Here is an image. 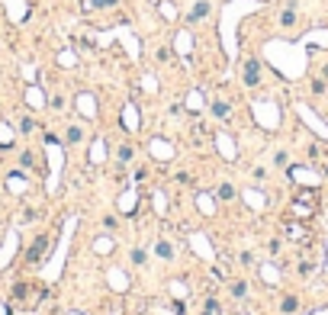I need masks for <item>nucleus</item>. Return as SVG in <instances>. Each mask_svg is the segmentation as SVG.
<instances>
[{
  "mask_svg": "<svg viewBox=\"0 0 328 315\" xmlns=\"http://www.w3.org/2000/svg\"><path fill=\"white\" fill-rule=\"evenodd\" d=\"M20 161H23V168H32V151H23Z\"/></svg>",
  "mask_w": 328,
  "mask_h": 315,
  "instance_id": "nucleus-21",
  "label": "nucleus"
},
{
  "mask_svg": "<svg viewBox=\"0 0 328 315\" xmlns=\"http://www.w3.org/2000/svg\"><path fill=\"white\" fill-rule=\"evenodd\" d=\"M32 129H35V122H32L29 116H23V119H20V132H32Z\"/></svg>",
  "mask_w": 328,
  "mask_h": 315,
  "instance_id": "nucleus-19",
  "label": "nucleus"
},
{
  "mask_svg": "<svg viewBox=\"0 0 328 315\" xmlns=\"http://www.w3.org/2000/svg\"><path fill=\"white\" fill-rule=\"evenodd\" d=\"M242 81H245V87H258V84H261V61H258V58H245V65H242Z\"/></svg>",
  "mask_w": 328,
  "mask_h": 315,
  "instance_id": "nucleus-1",
  "label": "nucleus"
},
{
  "mask_svg": "<svg viewBox=\"0 0 328 315\" xmlns=\"http://www.w3.org/2000/svg\"><path fill=\"white\" fill-rule=\"evenodd\" d=\"M49 244H52L49 235H39V238L29 244V251H26V260H29V264H39V260L49 254Z\"/></svg>",
  "mask_w": 328,
  "mask_h": 315,
  "instance_id": "nucleus-2",
  "label": "nucleus"
},
{
  "mask_svg": "<svg viewBox=\"0 0 328 315\" xmlns=\"http://www.w3.org/2000/svg\"><path fill=\"white\" fill-rule=\"evenodd\" d=\"M203 315H216V312H209V309H206V312H203Z\"/></svg>",
  "mask_w": 328,
  "mask_h": 315,
  "instance_id": "nucleus-25",
  "label": "nucleus"
},
{
  "mask_svg": "<svg viewBox=\"0 0 328 315\" xmlns=\"http://www.w3.org/2000/svg\"><path fill=\"white\" fill-rule=\"evenodd\" d=\"M158 61H171V48H158Z\"/></svg>",
  "mask_w": 328,
  "mask_h": 315,
  "instance_id": "nucleus-20",
  "label": "nucleus"
},
{
  "mask_svg": "<svg viewBox=\"0 0 328 315\" xmlns=\"http://www.w3.org/2000/svg\"><path fill=\"white\" fill-rule=\"evenodd\" d=\"M155 254L161 257V260H171V257H174V244H171V241H158V244H155Z\"/></svg>",
  "mask_w": 328,
  "mask_h": 315,
  "instance_id": "nucleus-10",
  "label": "nucleus"
},
{
  "mask_svg": "<svg viewBox=\"0 0 328 315\" xmlns=\"http://www.w3.org/2000/svg\"><path fill=\"white\" fill-rule=\"evenodd\" d=\"M296 23H299V13H296V7H293V4H290V7H287V10H283V13H280V26H283V29H293V26H296Z\"/></svg>",
  "mask_w": 328,
  "mask_h": 315,
  "instance_id": "nucleus-5",
  "label": "nucleus"
},
{
  "mask_svg": "<svg viewBox=\"0 0 328 315\" xmlns=\"http://www.w3.org/2000/svg\"><path fill=\"white\" fill-rule=\"evenodd\" d=\"M129 257H132V264H135V267H145V264H148V251H145V248H132Z\"/></svg>",
  "mask_w": 328,
  "mask_h": 315,
  "instance_id": "nucleus-11",
  "label": "nucleus"
},
{
  "mask_svg": "<svg viewBox=\"0 0 328 315\" xmlns=\"http://www.w3.org/2000/svg\"><path fill=\"white\" fill-rule=\"evenodd\" d=\"M119 0H87V10H110V7H116Z\"/></svg>",
  "mask_w": 328,
  "mask_h": 315,
  "instance_id": "nucleus-14",
  "label": "nucleus"
},
{
  "mask_svg": "<svg viewBox=\"0 0 328 315\" xmlns=\"http://www.w3.org/2000/svg\"><path fill=\"white\" fill-rule=\"evenodd\" d=\"M325 90H328V84L322 81V77H315V81H312V93H315V97H322Z\"/></svg>",
  "mask_w": 328,
  "mask_h": 315,
  "instance_id": "nucleus-18",
  "label": "nucleus"
},
{
  "mask_svg": "<svg viewBox=\"0 0 328 315\" xmlns=\"http://www.w3.org/2000/svg\"><path fill=\"white\" fill-rule=\"evenodd\" d=\"M232 296H235V299H245V296H248V283H245V280L232 283Z\"/></svg>",
  "mask_w": 328,
  "mask_h": 315,
  "instance_id": "nucleus-16",
  "label": "nucleus"
},
{
  "mask_svg": "<svg viewBox=\"0 0 328 315\" xmlns=\"http://www.w3.org/2000/svg\"><path fill=\"white\" fill-rule=\"evenodd\" d=\"M29 296H35V293L29 290V283H16V286H13V299H16V302L29 305V302H26V299H29Z\"/></svg>",
  "mask_w": 328,
  "mask_h": 315,
  "instance_id": "nucleus-6",
  "label": "nucleus"
},
{
  "mask_svg": "<svg viewBox=\"0 0 328 315\" xmlns=\"http://www.w3.org/2000/svg\"><path fill=\"white\" fill-rule=\"evenodd\" d=\"M299 309V296H283V299H280V312L283 315H293Z\"/></svg>",
  "mask_w": 328,
  "mask_h": 315,
  "instance_id": "nucleus-8",
  "label": "nucleus"
},
{
  "mask_svg": "<svg viewBox=\"0 0 328 315\" xmlns=\"http://www.w3.org/2000/svg\"><path fill=\"white\" fill-rule=\"evenodd\" d=\"M132 154H135V148H132V145H119L116 161H119V164H129V161H132Z\"/></svg>",
  "mask_w": 328,
  "mask_h": 315,
  "instance_id": "nucleus-13",
  "label": "nucleus"
},
{
  "mask_svg": "<svg viewBox=\"0 0 328 315\" xmlns=\"http://www.w3.org/2000/svg\"><path fill=\"white\" fill-rule=\"evenodd\" d=\"M293 213H296V216H312V213H315V193H312V190H306V193L296 196Z\"/></svg>",
  "mask_w": 328,
  "mask_h": 315,
  "instance_id": "nucleus-3",
  "label": "nucleus"
},
{
  "mask_svg": "<svg viewBox=\"0 0 328 315\" xmlns=\"http://www.w3.org/2000/svg\"><path fill=\"white\" fill-rule=\"evenodd\" d=\"M206 309H209V312H219L222 305H219V299H206Z\"/></svg>",
  "mask_w": 328,
  "mask_h": 315,
  "instance_id": "nucleus-22",
  "label": "nucleus"
},
{
  "mask_svg": "<svg viewBox=\"0 0 328 315\" xmlns=\"http://www.w3.org/2000/svg\"><path fill=\"white\" fill-rule=\"evenodd\" d=\"M273 168H290V154H287V148H280V151L273 154Z\"/></svg>",
  "mask_w": 328,
  "mask_h": 315,
  "instance_id": "nucleus-15",
  "label": "nucleus"
},
{
  "mask_svg": "<svg viewBox=\"0 0 328 315\" xmlns=\"http://www.w3.org/2000/svg\"><path fill=\"white\" fill-rule=\"evenodd\" d=\"M238 260H242V267H251V264H254V257H251V254H248V251H245V254H242V257H238Z\"/></svg>",
  "mask_w": 328,
  "mask_h": 315,
  "instance_id": "nucleus-23",
  "label": "nucleus"
},
{
  "mask_svg": "<svg viewBox=\"0 0 328 315\" xmlns=\"http://www.w3.org/2000/svg\"><path fill=\"white\" fill-rule=\"evenodd\" d=\"M219 199H225V203H228V199H235V187H232V183H222V187H219Z\"/></svg>",
  "mask_w": 328,
  "mask_h": 315,
  "instance_id": "nucleus-17",
  "label": "nucleus"
},
{
  "mask_svg": "<svg viewBox=\"0 0 328 315\" xmlns=\"http://www.w3.org/2000/svg\"><path fill=\"white\" fill-rule=\"evenodd\" d=\"M65 142H68V145H81V142H84V129H81V126H68Z\"/></svg>",
  "mask_w": 328,
  "mask_h": 315,
  "instance_id": "nucleus-9",
  "label": "nucleus"
},
{
  "mask_svg": "<svg viewBox=\"0 0 328 315\" xmlns=\"http://www.w3.org/2000/svg\"><path fill=\"white\" fill-rule=\"evenodd\" d=\"M322 81L328 84V61H325V65H322Z\"/></svg>",
  "mask_w": 328,
  "mask_h": 315,
  "instance_id": "nucleus-24",
  "label": "nucleus"
},
{
  "mask_svg": "<svg viewBox=\"0 0 328 315\" xmlns=\"http://www.w3.org/2000/svg\"><path fill=\"white\" fill-rule=\"evenodd\" d=\"M209 13H212V4H209V0H197V4L190 7V16H187V20H190V23H203Z\"/></svg>",
  "mask_w": 328,
  "mask_h": 315,
  "instance_id": "nucleus-4",
  "label": "nucleus"
},
{
  "mask_svg": "<svg viewBox=\"0 0 328 315\" xmlns=\"http://www.w3.org/2000/svg\"><path fill=\"white\" fill-rule=\"evenodd\" d=\"M212 116L216 119H228L232 116V107H228L225 100H212Z\"/></svg>",
  "mask_w": 328,
  "mask_h": 315,
  "instance_id": "nucleus-7",
  "label": "nucleus"
},
{
  "mask_svg": "<svg viewBox=\"0 0 328 315\" xmlns=\"http://www.w3.org/2000/svg\"><path fill=\"white\" fill-rule=\"evenodd\" d=\"M287 232H290V238H296V241H306V238H309V232H306V229H299V222H290V225H287Z\"/></svg>",
  "mask_w": 328,
  "mask_h": 315,
  "instance_id": "nucleus-12",
  "label": "nucleus"
}]
</instances>
